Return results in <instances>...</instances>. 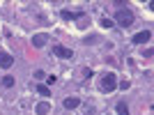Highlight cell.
Returning a JSON list of instances; mask_svg holds the SVG:
<instances>
[{
	"label": "cell",
	"instance_id": "cell-14",
	"mask_svg": "<svg viewBox=\"0 0 154 115\" xmlns=\"http://www.w3.org/2000/svg\"><path fill=\"white\" fill-rule=\"evenodd\" d=\"M129 85H131V83H129V81H122V83L117 85V88H122V90H129Z\"/></svg>",
	"mask_w": 154,
	"mask_h": 115
},
{
	"label": "cell",
	"instance_id": "cell-9",
	"mask_svg": "<svg viewBox=\"0 0 154 115\" xmlns=\"http://www.w3.org/2000/svg\"><path fill=\"white\" fill-rule=\"evenodd\" d=\"M78 16H83V12H67V9H64V12H62V19H64V21L78 19Z\"/></svg>",
	"mask_w": 154,
	"mask_h": 115
},
{
	"label": "cell",
	"instance_id": "cell-10",
	"mask_svg": "<svg viewBox=\"0 0 154 115\" xmlns=\"http://www.w3.org/2000/svg\"><path fill=\"white\" fill-rule=\"evenodd\" d=\"M115 110H117V115H129V106H127L124 101H117Z\"/></svg>",
	"mask_w": 154,
	"mask_h": 115
},
{
	"label": "cell",
	"instance_id": "cell-2",
	"mask_svg": "<svg viewBox=\"0 0 154 115\" xmlns=\"http://www.w3.org/2000/svg\"><path fill=\"white\" fill-rule=\"evenodd\" d=\"M115 88H117V76L113 74V71L103 74V76H101V90H103V92H113Z\"/></svg>",
	"mask_w": 154,
	"mask_h": 115
},
{
	"label": "cell",
	"instance_id": "cell-11",
	"mask_svg": "<svg viewBox=\"0 0 154 115\" xmlns=\"http://www.w3.org/2000/svg\"><path fill=\"white\" fill-rule=\"evenodd\" d=\"M37 92H39L42 97H51V88H48V85H42V83H39V85H37Z\"/></svg>",
	"mask_w": 154,
	"mask_h": 115
},
{
	"label": "cell",
	"instance_id": "cell-6",
	"mask_svg": "<svg viewBox=\"0 0 154 115\" xmlns=\"http://www.w3.org/2000/svg\"><path fill=\"white\" fill-rule=\"evenodd\" d=\"M53 53L58 58H71L74 53H71V48H67V46H53Z\"/></svg>",
	"mask_w": 154,
	"mask_h": 115
},
{
	"label": "cell",
	"instance_id": "cell-7",
	"mask_svg": "<svg viewBox=\"0 0 154 115\" xmlns=\"http://www.w3.org/2000/svg\"><path fill=\"white\" fill-rule=\"evenodd\" d=\"M78 106H81V99H78V97H67V99H64V108H78Z\"/></svg>",
	"mask_w": 154,
	"mask_h": 115
},
{
	"label": "cell",
	"instance_id": "cell-12",
	"mask_svg": "<svg viewBox=\"0 0 154 115\" xmlns=\"http://www.w3.org/2000/svg\"><path fill=\"white\" fill-rule=\"evenodd\" d=\"M0 85H5V88H12V85H14V78H12V76H5L2 81H0Z\"/></svg>",
	"mask_w": 154,
	"mask_h": 115
},
{
	"label": "cell",
	"instance_id": "cell-8",
	"mask_svg": "<svg viewBox=\"0 0 154 115\" xmlns=\"http://www.w3.org/2000/svg\"><path fill=\"white\" fill-rule=\"evenodd\" d=\"M48 110H51V104H48V101H39L37 108H35V113H37V115H46Z\"/></svg>",
	"mask_w": 154,
	"mask_h": 115
},
{
	"label": "cell",
	"instance_id": "cell-3",
	"mask_svg": "<svg viewBox=\"0 0 154 115\" xmlns=\"http://www.w3.org/2000/svg\"><path fill=\"white\" fill-rule=\"evenodd\" d=\"M149 39H152V32L149 30H140L134 35V44H147Z\"/></svg>",
	"mask_w": 154,
	"mask_h": 115
},
{
	"label": "cell",
	"instance_id": "cell-13",
	"mask_svg": "<svg viewBox=\"0 0 154 115\" xmlns=\"http://www.w3.org/2000/svg\"><path fill=\"white\" fill-rule=\"evenodd\" d=\"M101 26H103V28H113V21H110V19H103Z\"/></svg>",
	"mask_w": 154,
	"mask_h": 115
},
{
	"label": "cell",
	"instance_id": "cell-5",
	"mask_svg": "<svg viewBox=\"0 0 154 115\" xmlns=\"http://www.w3.org/2000/svg\"><path fill=\"white\" fill-rule=\"evenodd\" d=\"M46 42H48V35H44V32H39V35H35V37H32V46H35V48L46 46Z\"/></svg>",
	"mask_w": 154,
	"mask_h": 115
},
{
	"label": "cell",
	"instance_id": "cell-4",
	"mask_svg": "<svg viewBox=\"0 0 154 115\" xmlns=\"http://www.w3.org/2000/svg\"><path fill=\"white\" fill-rule=\"evenodd\" d=\"M14 64V58L9 55V53H5V51H0V67H2V69H9V67H12Z\"/></svg>",
	"mask_w": 154,
	"mask_h": 115
},
{
	"label": "cell",
	"instance_id": "cell-1",
	"mask_svg": "<svg viewBox=\"0 0 154 115\" xmlns=\"http://www.w3.org/2000/svg\"><path fill=\"white\" fill-rule=\"evenodd\" d=\"M115 23H117L120 28H129L131 23H134V14H131V9H117Z\"/></svg>",
	"mask_w": 154,
	"mask_h": 115
}]
</instances>
